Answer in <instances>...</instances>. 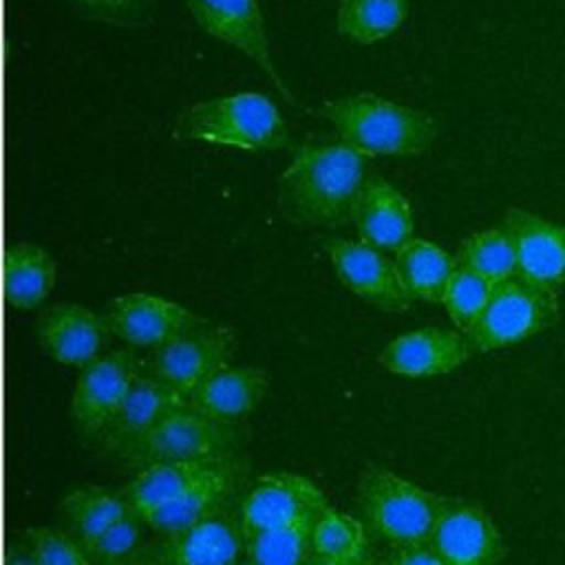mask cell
Returning a JSON list of instances; mask_svg holds the SVG:
<instances>
[{
  "mask_svg": "<svg viewBox=\"0 0 565 565\" xmlns=\"http://www.w3.org/2000/svg\"><path fill=\"white\" fill-rule=\"evenodd\" d=\"M366 159L340 137L307 139L278 179V210L300 227H344L369 179Z\"/></svg>",
  "mask_w": 565,
  "mask_h": 565,
  "instance_id": "cell-1",
  "label": "cell"
},
{
  "mask_svg": "<svg viewBox=\"0 0 565 565\" xmlns=\"http://www.w3.org/2000/svg\"><path fill=\"white\" fill-rule=\"evenodd\" d=\"M318 115L364 157H417L437 139V121L419 110L373 93L329 99Z\"/></svg>",
  "mask_w": 565,
  "mask_h": 565,
  "instance_id": "cell-2",
  "label": "cell"
},
{
  "mask_svg": "<svg viewBox=\"0 0 565 565\" xmlns=\"http://www.w3.org/2000/svg\"><path fill=\"white\" fill-rule=\"evenodd\" d=\"M450 501L382 466H366L355 488L358 516L369 534L393 547L428 543Z\"/></svg>",
  "mask_w": 565,
  "mask_h": 565,
  "instance_id": "cell-3",
  "label": "cell"
},
{
  "mask_svg": "<svg viewBox=\"0 0 565 565\" xmlns=\"http://www.w3.org/2000/svg\"><path fill=\"white\" fill-rule=\"evenodd\" d=\"M177 137L241 150H278L289 130L274 102L260 93H236L196 102L179 113Z\"/></svg>",
  "mask_w": 565,
  "mask_h": 565,
  "instance_id": "cell-4",
  "label": "cell"
},
{
  "mask_svg": "<svg viewBox=\"0 0 565 565\" xmlns=\"http://www.w3.org/2000/svg\"><path fill=\"white\" fill-rule=\"evenodd\" d=\"M558 318L556 289L523 276L494 282L490 300L475 327L466 333L472 353L512 347L550 329Z\"/></svg>",
  "mask_w": 565,
  "mask_h": 565,
  "instance_id": "cell-5",
  "label": "cell"
},
{
  "mask_svg": "<svg viewBox=\"0 0 565 565\" xmlns=\"http://www.w3.org/2000/svg\"><path fill=\"white\" fill-rule=\"evenodd\" d=\"M236 441L230 422L214 419L190 404H183L159 419L146 435L117 452L124 466L141 470L154 463L207 459L227 455Z\"/></svg>",
  "mask_w": 565,
  "mask_h": 565,
  "instance_id": "cell-6",
  "label": "cell"
},
{
  "mask_svg": "<svg viewBox=\"0 0 565 565\" xmlns=\"http://www.w3.org/2000/svg\"><path fill=\"white\" fill-rule=\"evenodd\" d=\"M234 344L236 335L230 327L207 320L185 335L152 349L143 369L148 375L190 397L194 388L230 364Z\"/></svg>",
  "mask_w": 565,
  "mask_h": 565,
  "instance_id": "cell-7",
  "label": "cell"
},
{
  "mask_svg": "<svg viewBox=\"0 0 565 565\" xmlns=\"http://www.w3.org/2000/svg\"><path fill=\"white\" fill-rule=\"evenodd\" d=\"M329 508L324 492L305 475L267 472L258 477L238 505L243 536L294 523H316Z\"/></svg>",
  "mask_w": 565,
  "mask_h": 565,
  "instance_id": "cell-8",
  "label": "cell"
},
{
  "mask_svg": "<svg viewBox=\"0 0 565 565\" xmlns=\"http://www.w3.org/2000/svg\"><path fill=\"white\" fill-rule=\"evenodd\" d=\"M141 369L143 362L130 349L99 355L86 364L71 397L75 430L84 437H97L126 399Z\"/></svg>",
  "mask_w": 565,
  "mask_h": 565,
  "instance_id": "cell-9",
  "label": "cell"
},
{
  "mask_svg": "<svg viewBox=\"0 0 565 565\" xmlns=\"http://www.w3.org/2000/svg\"><path fill=\"white\" fill-rule=\"evenodd\" d=\"M338 280L360 300L388 313H399L415 300L404 287L395 260L362 241L333 238L324 243Z\"/></svg>",
  "mask_w": 565,
  "mask_h": 565,
  "instance_id": "cell-10",
  "label": "cell"
},
{
  "mask_svg": "<svg viewBox=\"0 0 565 565\" xmlns=\"http://www.w3.org/2000/svg\"><path fill=\"white\" fill-rule=\"evenodd\" d=\"M104 320L113 335L143 349H159L207 322L174 300L143 291L115 296L104 309Z\"/></svg>",
  "mask_w": 565,
  "mask_h": 565,
  "instance_id": "cell-11",
  "label": "cell"
},
{
  "mask_svg": "<svg viewBox=\"0 0 565 565\" xmlns=\"http://www.w3.org/2000/svg\"><path fill=\"white\" fill-rule=\"evenodd\" d=\"M196 24L210 35L245 53L276 86V90L294 104V95L280 79L265 31L258 0H183Z\"/></svg>",
  "mask_w": 565,
  "mask_h": 565,
  "instance_id": "cell-12",
  "label": "cell"
},
{
  "mask_svg": "<svg viewBox=\"0 0 565 565\" xmlns=\"http://www.w3.org/2000/svg\"><path fill=\"white\" fill-rule=\"evenodd\" d=\"M430 545L446 565H501L508 550L490 514L466 501H450L441 514Z\"/></svg>",
  "mask_w": 565,
  "mask_h": 565,
  "instance_id": "cell-13",
  "label": "cell"
},
{
  "mask_svg": "<svg viewBox=\"0 0 565 565\" xmlns=\"http://www.w3.org/2000/svg\"><path fill=\"white\" fill-rule=\"evenodd\" d=\"M108 335L104 316L79 302H55L40 313L35 324L40 349L60 364L79 369L102 355Z\"/></svg>",
  "mask_w": 565,
  "mask_h": 565,
  "instance_id": "cell-14",
  "label": "cell"
},
{
  "mask_svg": "<svg viewBox=\"0 0 565 565\" xmlns=\"http://www.w3.org/2000/svg\"><path fill=\"white\" fill-rule=\"evenodd\" d=\"M503 227L516 252V276L556 289L565 282V225L521 207H508Z\"/></svg>",
  "mask_w": 565,
  "mask_h": 565,
  "instance_id": "cell-15",
  "label": "cell"
},
{
  "mask_svg": "<svg viewBox=\"0 0 565 565\" xmlns=\"http://www.w3.org/2000/svg\"><path fill=\"white\" fill-rule=\"evenodd\" d=\"M472 349L466 333L457 329L424 327L393 338L380 351V364L404 377H433L459 369Z\"/></svg>",
  "mask_w": 565,
  "mask_h": 565,
  "instance_id": "cell-16",
  "label": "cell"
},
{
  "mask_svg": "<svg viewBox=\"0 0 565 565\" xmlns=\"http://www.w3.org/2000/svg\"><path fill=\"white\" fill-rule=\"evenodd\" d=\"M245 547L236 514L227 505L174 534H168L157 550L163 565H232Z\"/></svg>",
  "mask_w": 565,
  "mask_h": 565,
  "instance_id": "cell-17",
  "label": "cell"
},
{
  "mask_svg": "<svg viewBox=\"0 0 565 565\" xmlns=\"http://www.w3.org/2000/svg\"><path fill=\"white\" fill-rule=\"evenodd\" d=\"M353 223L360 241L382 252L395 254L415 238L408 199L380 174H369L355 203Z\"/></svg>",
  "mask_w": 565,
  "mask_h": 565,
  "instance_id": "cell-18",
  "label": "cell"
},
{
  "mask_svg": "<svg viewBox=\"0 0 565 565\" xmlns=\"http://www.w3.org/2000/svg\"><path fill=\"white\" fill-rule=\"evenodd\" d=\"M183 404H188V397L183 393L174 391L172 386L159 382L148 373H141L130 386L113 419L95 439H99L104 450L117 455L141 435H146L159 419H163L168 413Z\"/></svg>",
  "mask_w": 565,
  "mask_h": 565,
  "instance_id": "cell-19",
  "label": "cell"
},
{
  "mask_svg": "<svg viewBox=\"0 0 565 565\" xmlns=\"http://www.w3.org/2000/svg\"><path fill=\"white\" fill-rule=\"evenodd\" d=\"M227 455L207 457V459H185V461H168L154 463L137 470L135 479L126 486L124 497L128 505L146 519L148 514L168 508L183 499L190 490L212 477L225 461Z\"/></svg>",
  "mask_w": 565,
  "mask_h": 565,
  "instance_id": "cell-20",
  "label": "cell"
},
{
  "mask_svg": "<svg viewBox=\"0 0 565 565\" xmlns=\"http://www.w3.org/2000/svg\"><path fill=\"white\" fill-rule=\"evenodd\" d=\"M267 373L256 366H225L207 377L188 397L196 411L234 424L256 411L267 393Z\"/></svg>",
  "mask_w": 565,
  "mask_h": 565,
  "instance_id": "cell-21",
  "label": "cell"
},
{
  "mask_svg": "<svg viewBox=\"0 0 565 565\" xmlns=\"http://www.w3.org/2000/svg\"><path fill=\"white\" fill-rule=\"evenodd\" d=\"M51 254L33 243H13L4 252V298L15 309H35L55 287Z\"/></svg>",
  "mask_w": 565,
  "mask_h": 565,
  "instance_id": "cell-22",
  "label": "cell"
},
{
  "mask_svg": "<svg viewBox=\"0 0 565 565\" xmlns=\"http://www.w3.org/2000/svg\"><path fill=\"white\" fill-rule=\"evenodd\" d=\"M130 510L124 492L102 486H79L60 501L62 530L82 547Z\"/></svg>",
  "mask_w": 565,
  "mask_h": 565,
  "instance_id": "cell-23",
  "label": "cell"
},
{
  "mask_svg": "<svg viewBox=\"0 0 565 565\" xmlns=\"http://www.w3.org/2000/svg\"><path fill=\"white\" fill-rule=\"evenodd\" d=\"M393 260L408 294L426 302H441L457 269L455 256L424 238L408 241L399 252H395Z\"/></svg>",
  "mask_w": 565,
  "mask_h": 565,
  "instance_id": "cell-24",
  "label": "cell"
},
{
  "mask_svg": "<svg viewBox=\"0 0 565 565\" xmlns=\"http://www.w3.org/2000/svg\"><path fill=\"white\" fill-rule=\"evenodd\" d=\"M313 556L360 565L369 556V530L360 516L327 508L311 527Z\"/></svg>",
  "mask_w": 565,
  "mask_h": 565,
  "instance_id": "cell-25",
  "label": "cell"
},
{
  "mask_svg": "<svg viewBox=\"0 0 565 565\" xmlns=\"http://www.w3.org/2000/svg\"><path fill=\"white\" fill-rule=\"evenodd\" d=\"M408 13V0H342L338 31L355 44H375L399 29Z\"/></svg>",
  "mask_w": 565,
  "mask_h": 565,
  "instance_id": "cell-26",
  "label": "cell"
},
{
  "mask_svg": "<svg viewBox=\"0 0 565 565\" xmlns=\"http://www.w3.org/2000/svg\"><path fill=\"white\" fill-rule=\"evenodd\" d=\"M457 265L483 276L490 282H501L516 276V252L510 232L488 227L470 234L457 247Z\"/></svg>",
  "mask_w": 565,
  "mask_h": 565,
  "instance_id": "cell-27",
  "label": "cell"
},
{
  "mask_svg": "<svg viewBox=\"0 0 565 565\" xmlns=\"http://www.w3.org/2000/svg\"><path fill=\"white\" fill-rule=\"evenodd\" d=\"M313 523L271 527L245 539L247 558L256 565H307L313 558Z\"/></svg>",
  "mask_w": 565,
  "mask_h": 565,
  "instance_id": "cell-28",
  "label": "cell"
},
{
  "mask_svg": "<svg viewBox=\"0 0 565 565\" xmlns=\"http://www.w3.org/2000/svg\"><path fill=\"white\" fill-rule=\"evenodd\" d=\"M492 287H494V282L457 265V269L444 291V298H441V305L446 307L457 331L468 333L475 327V322L479 320L481 311L486 309V305L490 300Z\"/></svg>",
  "mask_w": 565,
  "mask_h": 565,
  "instance_id": "cell-29",
  "label": "cell"
},
{
  "mask_svg": "<svg viewBox=\"0 0 565 565\" xmlns=\"http://www.w3.org/2000/svg\"><path fill=\"white\" fill-rule=\"evenodd\" d=\"M146 521L130 508L121 519L84 545L93 565H124L141 552Z\"/></svg>",
  "mask_w": 565,
  "mask_h": 565,
  "instance_id": "cell-30",
  "label": "cell"
},
{
  "mask_svg": "<svg viewBox=\"0 0 565 565\" xmlns=\"http://www.w3.org/2000/svg\"><path fill=\"white\" fill-rule=\"evenodd\" d=\"M38 565H93L86 550L64 530L57 527H26L18 536Z\"/></svg>",
  "mask_w": 565,
  "mask_h": 565,
  "instance_id": "cell-31",
  "label": "cell"
},
{
  "mask_svg": "<svg viewBox=\"0 0 565 565\" xmlns=\"http://www.w3.org/2000/svg\"><path fill=\"white\" fill-rule=\"evenodd\" d=\"M86 20L137 29L152 20L157 0H66Z\"/></svg>",
  "mask_w": 565,
  "mask_h": 565,
  "instance_id": "cell-32",
  "label": "cell"
},
{
  "mask_svg": "<svg viewBox=\"0 0 565 565\" xmlns=\"http://www.w3.org/2000/svg\"><path fill=\"white\" fill-rule=\"evenodd\" d=\"M391 565H446V561L435 552V547L428 541V543L395 547L391 556Z\"/></svg>",
  "mask_w": 565,
  "mask_h": 565,
  "instance_id": "cell-33",
  "label": "cell"
},
{
  "mask_svg": "<svg viewBox=\"0 0 565 565\" xmlns=\"http://www.w3.org/2000/svg\"><path fill=\"white\" fill-rule=\"evenodd\" d=\"M4 565H38L33 554L29 552V547L18 539L15 543L7 545L4 552Z\"/></svg>",
  "mask_w": 565,
  "mask_h": 565,
  "instance_id": "cell-34",
  "label": "cell"
},
{
  "mask_svg": "<svg viewBox=\"0 0 565 565\" xmlns=\"http://www.w3.org/2000/svg\"><path fill=\"white\" fill-rule=\"evenodd\" d=\"M124 565H163V561H161L159 552L154 550V552H139L135 558H130Z\"/></svg>",
  "mask_w": 565,
  "mask_h": 565,
  "instance_id": "cell-35",
  "label": "cell"
},
{
  "mask_svg": "<svg viewBox=\"0 0 565 565\" xmlns=\"http://www.w3.org/2000/svg\"><path fill=\"white\" fill-rule=\"evenodd\" d=\"M307 565H344V563H335V561H327V558H320V556H313Z\"/></svg>",
  "mask_w": 565,
  "mask_h": 565,
  "instance_id": "cell-36",
  "label": "cell"
},
{
  "mask_svg": "<svg viewBox=\"0 0 565 565\" xmlns=\"http://www.w3.org/2000/svg\"><path fill=\"white\" fill-rule=\"evenodd\" d=\"M360 565H391V561H382V558H373V556H366Z\"/></svg>",
  "mask_w": 565,
  "mask_h": 565,
  "instance_id": "cell-37",
  "label": "cell"
},
{
  "mask_svg": "<svg viewBox=\"0 0 565 565\" xmlns=\"http://www.w3.org/2000/svg\"><path fill=\"white\" fill-rule=\"evenodd\" d=\"M232 565H256L252 558H247V561H236V563H232Z\"/></svg>",
  "mask_w": 565,
  "mask_h": 565,
  "instance_id": "cell-38",
  "label": "cell"
}]
</instances>
